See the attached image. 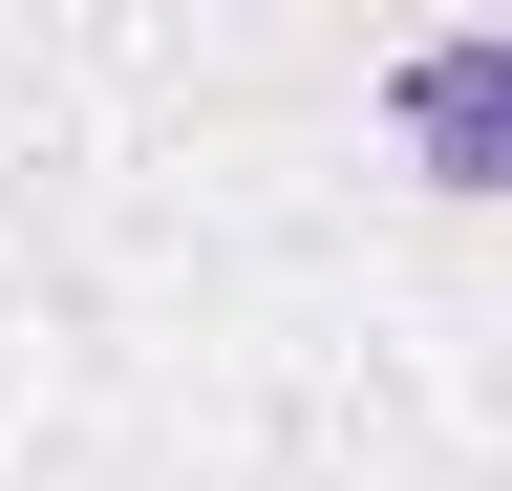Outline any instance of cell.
<instances>
[{"label":"cell","mask_w":512,"mask_h":491,"mask_svg":"<svg viewBox=\"0 0 512 491\" xmlns=\"http://www.w3.org/2000/svg\"><path fill=\"white\" fill-rule=\"evenodd\" d=\"M384 129H406L427 193H512V22H448L384 65Z\"/></svg>","instance_id":"1"}]
</instances>
